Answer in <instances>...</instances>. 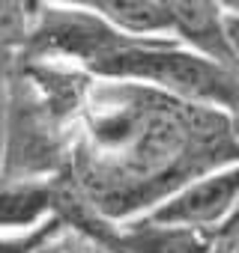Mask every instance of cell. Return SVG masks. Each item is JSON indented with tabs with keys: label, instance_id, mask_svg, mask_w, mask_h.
<instances>
[{
	"label": "cell",
	"instance_id": "obj_6",
	"mask_svg": "<svg viewBox=\"0 0 239 253\" xmlns=\"http://www.w3.org/2000/svg\"><path fill=\"white\" fill-rule=\"evenodd\" d=\"M108 27L132 39H171V0H84Z\"/></svg>",
	"mask_w": 239,
	"mask_h": 253
},
{
	"label": "cell",
	"instance_id": "obj_9",
	"mask_svg": "<svg viewBox=\"0 0 239 253\" xmlns=\"http://www.w3.org/2000/svg\"><path fill=\"white\" fill-rule=\"evenodd\" d=\"M66 223L54 214L48 223L30 229V232H12V235H0V253H39L48 241H54Z\"/></svg>",
	"mask_w": 239,
	"mask_h": 253
},
{
	"label": "cell",
	"instance_id": "obj_1",
	"mask_svg": "<svg viewBox=\"0 0 239 253\" xmlns=\"http://www.w3.org/2000/svg\"><path fill=\"white\" fill-rule=\"evenodd\" d=\"M233 164L239 143L221 110L141 84L96 81L60 182L102 217L129 223Z\"/></svg>",
	"mask_w": 239,
	"mask_h": 253
},
{
	"label": "cell",
	"instance_id": "obj_3",
	"mask_svg": "<svg viewBox=\"0 0 239 253\" xmlns=\"http://www.w3.org/2000/svg\"><path fill=\"white\" fill-rule=\"evenodd\" d=\"M236 209H239V164L194 179L191 185L177 191L168 203L153 209L147 217L156 223L212 235L218 226H224L233 217Z\"/></svg>",
	"mask_w": 239,
	"mask_h": 253
},
{
	"label": "cell",
	"instance_id": "obj_2",
	"mask_svg": "<svg viewBox=\"0 0 239 253\" xmlns=\"http://www.w3.org/2000/svg\"><path fill=\"white\" fill-rule=\"evenodd\" d=\"M96 78L78 66L24 57L6 84L0 182H57Z\"/></svg>",
	"mask_w": 239,
	"mask_h": 253
},
{
	"label": "cell",
	"instance_id": "obj_4",
	"mask_svg": "<svg viewBox=\"0 0 239 253\" xmlns=\"http://www.w3.org/2000/svg\"><path fill=\"white\" fill-rule=\"evenodd\" d=\"M171 39L185 51L236 72L230 33H227V9L206 0H171Z\"/></svg>",
	"mask_w": 239,
	"mask_h": 253
},
{
	"label": "cell",
	"instance_id": "obj_8",
	"mask_svg": "<svg viewBox=\"0 0 239 253\" xmlns=\"http://www.w3.org/2000/svg\"><path fill=\"white\" fill-rule=\"evenodd\" d=\"M33 30V3L0 0V89H6L9 78L27 57Z\"/></svg>",
	"mask_w": 239,
	"mask_h": 253
},
{
	"label": "cell",
	"instance_id": "obj_5",
	"mask_svg": "<svg viewBox=\"0 0 239 253\" xmlns=\"http://www.w3.org/2000/svg\"><path fill=\"white\" fill-rule=\"evenodd\" d=\"M102 250H111V253H212V241L206 232L138 217L129 223H120L108 247Z\"/></svg>",
	"mask_w": 239,
	"mask_h": 253
},
{
	"label": "cell",
	"instance_id": "obj_7",
	"mask_svg": "<svg viewBox=\"0 0 239 253\" xmlns=\"http://www.w3.org/2000/svg\"><path fill=\"white\" fill-rule=\"evenodd\" d=\"M57 182H0V235L30 232L54 217Z\"/></svg>",
	"mask_w": 239,
	"mask_h": 253
}]
</instances>
